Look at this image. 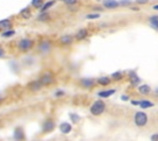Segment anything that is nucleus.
Returning a JSON list of instances; mask_svg holds the SVG:
<instances>
[{
    "instance_id": "1",
    "label": "nucleus",
    "mask_w": 158,
    "mask_h": 141,
    "mask_svg": "<svg viewBox=\"0 0 158 141\" xmlns=\"http://www.w3.org/2000/svg\"><path fill=\"white\" fill-rule=\"evenodd\" d=\"M105 109H106L105 102L98 99V101H95V102L91 104V107H90V113H91L93 115H100V114H102V113L105 112Z\"/></svg>"
},
{
    "instance_id": "2",
    "label": "nucleus",
    "mask_w": 158,
    "mask_h": 141,
    "mask_svg": "<svg viewBox=\"0 0 158 141\" xmlns=\"http://www.w3.org/2000/svg\"><path fill=\"white\" fill-rule=\"evenodd\" d=\"M133 121L137 126H146L147 123H148V116L144 112H137L135 114V118H133Z\"/></svg>"
},
{
    "instance_id": "3",
    "label": "nucleus",
    "mask_w": 158,
    "mask_h": 141,
    "mask_svg": "<svg viewBox=\"0 0 158 141\" xmlns=\"http://www.w3.org/2000/svg\"><path fill=\"white\" fill-rule=\"evenodd\" d=\"M17 47L21 51H28L33 47V40L30 39V38H22V39L19 40Z\"/></svg>"
},
{
    "instance_id": "4",
    "label": "nucleus",
    "mask_w": 158,
    "mask_h": 141,
    "mask_svg": "<svg viewBox=\"0 0 158 141\" xmlns=\"http://www.w3.org/2000/svg\"><path fill=\"white\" fill-rule=\"evenodd\" d=\"M38 81L41 82L42 86H48V85H51V83L54 82V77H53V75H52L49 71H47V72H44V74L41 76V78H40Z\"/></svg>"
},
{
    "instance_id": "5",
    "label": "nucleus",
    "mask_w": 158,
    "mask_h": 141,
    "mask_svg": "<svg viewBox=\"0 0 158 141\" xmlns=\"http://www.w3.org/2000/svg\"><path fill=\"white\" fill-rule=\"evenodd\" d=\"M51 50V42L49 40H42L38 44V51L42 54H47Z\"/></svg>"
},
{
    "instance_id": "6",
    "label": "nucleus",
    "mask_w": 158,
    "mask_h": 141,
    "mask_svg": "<svg viewBox=\"0 0 158 141\" xmlns=\"http://www.w3.org/2000/svg\"><path fill=\"white\" fill-rule=\"evenodd\" d=\"M53 129H54V121L51 120V119L44 120V123H43V125H42V131H43V132H49V131H52Z\"/></svg>"
},
{
    "instance_id": "7",
    "label": "nucleus",
    "mask_w": 158,
    "mask_h": 141,
    "mask_svg": "<svg viewBox=\"0 0 158 141\" xmlns=\"http://www.w3.org/2000/svg\"><path fill=\"white\" fill-rule=\"evenodd\" d=\"M102 6L106 9H116L120 6V2L116 0H102Z\"/></svg>"
},
{
    "instance_id": "8",
    "label": "nucleus",
    "mask_w": 158,
    "mask_h": 141,
    "mask_svg": "<svg viewBox=\"0 0 158 141\" xmlns=\"http://www.w3.org/2000/svg\"><path fill=\"white\" fill-rule=\"evenodd\" d=\"M86 37H88V29H86V28L79 29V31L75 33V36H74V38H75L77 40H83V39L86 38Z\"/></svg>"
},
{
    "instance_id": "9",
    "label": "nucleus",
    "mask_w": 158,
    "mask_h": 141,
    "mask_svg": "<svg viewBox=\"0 0 158 141\" xmlns=\"http://www.w3.org/2000/svg\"><path fill=\"white\" fill-rule=\"evenodd\" d=\"M59 43H60V44H65V45L72 44V43H73V36H70V34H64V36H62V37L59 38Z\"/></svg>"
},
{
    "instance_id": "10",
    "label": "nucleus",
    "mask_w": 158,
    "mask_h": 141,
    "mask_svg": "<svg viewBox=\"0 0 158 141\" xmlns=\"http://www.w3.org/2000/svg\"><path fill=\"white\" fill-rule=\"evenodd\" d=\"M94 83H95V81H94L93 78H81V80H80V85H81L84 88H90V87L94 86Z\"/></svg>"
},
{
    "instance_id": "11",
    "label": "nucleus",
    "mask_w": 158,
    "mask_h": 141,
    "mask_svg": "<svg viewBox=\"0 0 158 141\" xmlns=\"http://www.w3.org/2000/svg\"><path fill=\"white\" fill-rule=\"evenodd\" d=\"M59 130H60V132H63V134H69V132L72 131V125H70L69 123L64 121V123H62V124L59 125Z\"/></svg>"
},
{
    "instance_id": "12",
    "label": "nucleus",
    "mask_w": 158,
    "mask_h": 141,
    "mask_svg": "<svg viewBox=\"0 0 158 141\" xmlns=\"http://www.w3.org/2000/svg\"><path fill=\"white\" fill-rule=\"evenodd\" d=\"M41 87H42V85H41V82H40V81H31V82L28 83V90H30V91H32V92L38 91Z\"/></svg>"
},
{
    "instance_id": "13",
    "label": "nucleus",
    "mask_w": 158,
    "mask_h": 141,
    "mask_svg": "<svg viewBox=\"0 0 158 141\" xmlns=\"http://www.w3.org/2000/svg\"><path fill=\"white\" fill-rule=\"evenodd\" d=\"M138 92H139L141 94L147 96V94H149V93L152 92V90H151V87H149L148 85H141V86L138 87Z\"/></svg>"
},
{
    "instance_id": "14",
    "label": "nucleus",
    "mask_w": 158,
    "mask_h": 141,
    "mask_svg": "<svg viewBox=\"0 0 158 141\" xmlns=\"http://www.w3.org/2000/svg\"><path fill=\"white\" fill-rule=\"evenodd\" d=\"M148 22H149V26L153 29L158 31V16H151L149 20H148Z\"/></svg>"
},
{
    "instance_id": "15",
    "label": "nucleus",
    "mask_w": 158,
    "mask_h": 141,
    "mask_svg": "<svg viewBox=\"0 0 158 141\" xmlns=\"http://www.w3.org/2000/svg\"><path fill=\"white\" fill-rule=\"evenodd\" d=\"M115 92H116L115 90H106V91H100V92H98V96H99V97H102V98H107V97L112 96Z\"/></svg>"
},
{
    "instance_id": "16",
    "label": "nucleus",
    "mask_w": 158,
    "mask_h": 141,
    "mask_svg": "<svg viewBox=\"0 0 158 141\" xmlns=\"http://www.w3.org/2000/svg\"><path fill=\"white\" fill-rule=\"evenodd\" d=\"M10 27H11V21L9 18H5V20L0 21V29L5 31V29H9Z\"/></svg>"
},
{
    "instance_id": "17",
    "label": "nucleus",
    "mask_w": 158,
    "mask_h": 141,
    "mask_svg": "<svg viewBox=\"0 0 158 141\" xmlns=\"http://www.w3.org/2000/svg\"><path fill=\"white\" fill-rule=\"evenodd\" d=\"M96 83H99V85H101V86H107V85L110 83V77H107V76H101V77H99V78L96 80Z\"/></svg>"
},
{
    "instance_id": "18",
    "label": "nucleus",
    "mask_w": 158,
    "mask_h": 141,
    "mask_svg": "<svg viewBox=\"0 0 158 141\" xmlns=\"http://www.w3.org/2000/svg\"><path fill=\"white\" fill-rule=\"evenodd\" d=\"M138 105L143 109L144 108H151V107H153V102H151L148 99H143V101H138Z\"/></svg>"
},
{
    "instance_id": "19",
    "label": "nucleus",
    "mask_w": 158,
    "mask_h": 141,
    "mask_svg": "<svg viewBox=\"0 0 158 141\" xmlns=\"http://www.w3.org/2000/svg\"><path fill=\"white\" fill-rule=\"evenodd\" d=\"M54 4H56V0H49V1H47L46 4H43V5L41 6V11H42V12L47 11V10H48L49 7H52Z\"/></svg>"
},
{
    "instance_id": "20",
    "label": "nucleus",
    "mask_w": 158,
    "mask_h": 141,
    "mask_svg": "<svg viewBox=\"0 0 158 141\" xmlns=\"http://www.w3.org/2000/svg\"><path fill=\"white\" fill-rule=\"evenodd\" d=\"M14 137H15L16 140H21V139H23V134H22V131H21V129H20V128L15 129V132H14Z\"/></svg>"
},
{
    "instance_id": "21",
    "label": "nucleus",
    "mask_w": 158,
    "mask_h": 141,
    "mask_svg": "<svg viewBox=\"0 0 158 141\" xmlns=\"http://www.w3.org/2000/svg\"><path fill=\"white\" fill-rule=\"evenodd\" d=\"M130 78H131V83H132V85H137V83L139 82V78H138V76L136 75V72H131Z\"/></svg>"
},
{
    "instance_id": "22",
    "label": "nucleus",
    "mask_w": 158,
    "mask_h": 141,
    "mask_svg": "<svg viewBox=\"0 0 158 141\" xmlns=\"http://www.w3.org/2000/svg\"><path fill=\"white\" fill-rule=\"evenodd\" d=\"M14 34H15V31H12V29H5V31H2V33H1V36L5 37V38L12 37Z\"/></svg>"
},
{
    "instance_id": "23",
    "label": "nucleus",
    "mask_w": 158,
    "mask_h": 141,
    "mask_svg": "<svg viewBox=\"0 0 158 141\" xmlns=\"http://www.w3.org/2000/svg\"><path fill=\"white\" fill-rule=\"evenodd\" d=\"M31 5L33 7H36V9H41V6L43 5V0H32Z\"/></svg>"
},
{
    "instance_id": "24",
    "label": "nucleus",
    "mask_w": 158,
    "mask_h": 141,
    "mask_svg": "<svg viewBox=\"0 0 158 141\" xmlns=\"http://www.w3.org/2000/svg\"><path fill=\"white\" fill-rule=\"evenodd\" d=\"M20 13H21L22 17H26V18H28V17L31 16V15H30V9H28V7H26L25 10H22Z\"/></svg>"
},
{
    "instance_id": "25",
    "label": "nucleus",
    "mask_w": 158,
    "mask_h": 141,
    "mask_svg": "<svg viewBox=\"0 0 158 141\" xmlns=\"http://www.w3.org/2000/svg\"><path fill=\"white\" fill-rule=\"evenodd\" d=\"M111 77H112L114 80H120V78L122 77V74H121L120 71H117V72H114V74L111 75Z\"/></svg>"
},
{
    "instance_id": "26",
    "label": "nucleus",
    "mask_w": 158,
    "mask_h": 141,
    "mask_svg": "<svg viewBox=\"0 0 158 141\" xmlns=\"http://www.w3.org/2000/svg\"><path fill=\"white\" fill-rule=\"evenodd\" d=\"M62 1H64V4H67V5H69V6L77 4V0H62Z\"/></svg>"
},
{
    "instance_id": "27",
    "label": "nucleus",
    "mask_w": 158,
    "mask_h": 141,
    "mask_svg": "<svg viewBox=\"0 0 158 141\" xmlns=\"http://www.w3.org/2000/svg\"><path fill=\"white\" fill-rule=\"evenodd\" d=\"M100 17V13H90L86 16V18H99Z\"/></svg>"
},
{
    "instance_id": "28",
    "label": "nucleus",
    "mask_w": 158,
    "mask_h": 141,
    "mask_svg": "<svg viewBox=\"0 0 158 141\" xmlns=\"http://www.w3.org/2000/svg\"><path fill=\"white\" fill-rule=\"evenodd\" d=\"M65 94V92L64 91H60V90H58L57 92H54V96L56 97H59V96H64Z\"/></svg>"
},
{
    "instance_id": "29",
    "label": "nucleus",
    "mask_w": 158,
    "mask_h": 141,
    "mask_svg": "<svg viewBox=\"0 0 158 141\" xmlns=\"http://www.w3.org/2000/svg\"><path fill=\"white\" fill-rule=\"evenodd\" d=\"M48 18V13L47 12H42V15L40 16V20H47Z\"/></svg>"
},
{
    "instance_id": "30",
    "label": "nucleus",
    "mask_w": 158,
    "mask_h": 141,
    "mask_svg": "<svg viewBox=\"0 0 158 141\" xmlns=\"http://www.w3.org/2000/svg\"><path fill=\"white\" fill-rule=\"evenodd\" d=\"M70 118L74 120V123H78V120H79V116L77 114H70Z\"/></svg>"
},
{
    "instance_id": "31",
    "label": "nucleus",
    "mask_w": 158,
    "mask_h": 141,
    "mask_svg": "<svg viewBox=\"0 0 158 141\" xmlns=\"http://www.w3.org/2000/svg\"><path fill=\"white\" fill-rule=\"evenodd\" d=\"M136 2H137V4H139V5H142V4H147V2H148V0H136Z\"/></svg>"
},
{
    "instance_id": "32",
    "label": "nucleus",
    "mask_w": 158,
    "mask_h": 141,
    "mask_svg": "<svg viewBox=\"0 0 158 141\" xmlns=\"http://www.w3.org/2000/svg\"><path fill=\"white\" fill-rule=\"evenodd\" d=\"M4 56H5V50L0 47V59H1V58H4Z\"/></svg>"
},
{
    "instance_id": "33",
    "label": "nucleus",
    "mask_w": 158,
    "mask_h": 141,
    "mask_svg": "<svg viewBox=\"0 0 158 141\" xmlns=\"http://www.w3.org/2000/svg\"><path fill=\"white\" fill-rule=\"evenodd\" d=\"M151 139H152V140H158V134L152 135V136H151Z\"/></svg>"
},
{
    "instance_id": "34",
    "label": "nucleus",
    "mask_w": 158,
    "mask_h": 141,
    "mask_svg": "<svg viewBox=\"0 0 158 141\" xmlns=\"http://www.w3.org/2000/svg\"><path fill=\"white\" fill-rule=\"evenodd\" d=\"M131 103L135 104V105H138V101H131Z\"/></svg>"
},
{
    "instance_id": "35",
    "label": "nucleus",
    "mask_w": 158,
    "mask_h": 141,
    "mask_svg": "<svg viewBox=\"0 0 158 141\" xmlns=\"http://www.w3.org/2000/svg\"><path fill=\"white\" fill-rule=\"evenodd\" d=\"M153 9H154V10H158V5H154V6H153Z\"/></svg>"
},
{
    "instance_id": "36",
    "label": "nucleus",
    "mask_w": 158,
    "mask_h": 141,
    "mask_svg": "<svg viewBox=\"0 0 158 141\" xmlns=\"http://www.w3.org/2000/svg\"><path fill=\"white\" fill-rule=\"evenodd\" d=\"M2 99H4V97H2V96H1V94H0V103H1V102H2Z\"/></svg>"
}]
</instances>
